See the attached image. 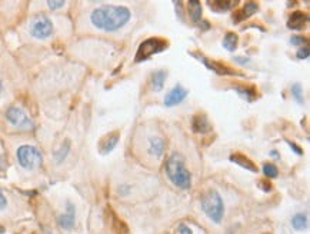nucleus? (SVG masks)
I'll return each instance as SVG.
<instances>
[{"instance_id":"obj_1","label":"nucleus","mask_w":310,"mask_h":234,"mask_svg":"<svg viewBox=\"0 0 310 234\" xmlns=\"http://www.w3.org/2000/svg\"><path fill=\"white\" fill-rule=\"evenodd\" d=\"M130 10L122 6H103L95 9L90 15V20L95 27L104 32H116L120 30L129 20Z\"/></svg>"},{"instance_id":"obj_2","label":"nucleus","mask_w":310,"mask_h":234,"mask_svg":"<svg viewBox=\"0 0 310 234\" xmlns=\"http://www.w3.org/2000/svg\"><path fill=\"white\" fill-rule=\"evenodd\" d=\"M166 174L179 188L187 190L192 186V176L184 166V159L179 153L172 154L166 162Z\"/></svg>"},{"instance_id":"obj_3","label":"nucleus","mask_w":310,"mask_h":234,"mask_svg":"<svg viewBox=\"0 0 310 234\" xmlns=\"http://www.w3.org/2000/svg\"><path fill=\"white\" fill-rule=\"evenodd\" d=\"M202 210L206 213V216L214 223H220L225 216V204L220 197V194L214 190L207 191L202 197Z\"/></svg>"},{"instance_id":"obj_4","label":"nucleus","mask_w":310,"mask_h":234,"mask_svg":"<svg viewBox=\"0 0 310 234\" xmlns=\"http://www.w3.org/2000/svg\"><path fill=\"white\" fill-rule=\"evenodd\" d=\"M17 162L26 170H34L43 163V156L34 146H20L17 149Z\"/></svg>"},{"instance_id":"obj_5","label":"nucleus","mask_w":310,"mask_h":234,"mask_svg":"<svg viewBox=\"0 0 310 234\" xmlns=\"http://www.w3.org/2000/svg\"><path fill=\"white\" fill-rule=\"evenodd\" d=\"M167 47V42L163 40V39H159V37H152V39H147L145 40L139 49H137V53H136V62H143V60H147L150 59L152 56L163 51L164 49Z\"/></svg>"},{"instance_id":"obj_6","label":"nucleus","mask_w":310,"mask_h":234,"mask_svg":"<svg viewBox=\"0 0 310 234\" xmlns=\"http://www.w3.org/2000/svg\"><path fill=\"white\" fill-rule=\"evenodd\" d=\"M30 34L36 39H48L53 34V23L50 22V19L45 15L37 16L30 24Z\"/></svg>"},{"instance_id":"obj_7","label":"nucleus","mask_w":310,"mask_h":234,"mask_svg":"<svg viewBox=\"0 0 310 234\" xmlns=\"http://www.w3.org/2000/svg\"><path fill=\"white\" fill-rule=\"evenodd\" d=\"M6 117H7V120H9L13 126H16L19 129L32 130L33 127H34V124H33V121L30 120V117L27 116L20 107H16V106H12V107L7 109Z\"/></svg>"},{"instance_id":"obj_8","label":"nucleus","mask_w":310,"mask_h":234,"mask_svg":"<svg viewBox=\"0 0 310 234\" xmlns=\"http://www.w3.org/2000/svg\"><path fill=\"white\" fill-rule=\"evenodd\" d=\"M57 223L65 230H72L75 227V224H76V209L70 201L66 203V211L62 216H59Z\"/></svg>"},{"instance_id":"obj_9","label":"nucleus","mask_w":310,"mask_h":234,"mask_svg":"<svg viewBox=\"0 0 310 234\" xmlns=\"http://www.w3.org/2000/svg\"><path fill=\"white\" fill-rule=\"evenodd\" d=\"M187 90L184 89V87H181V86H176V87H173L169 93H167V96L164 97V104L167 106V107H173V106H178L180 104L181 101L184 100L186 97H187Z\"/></svg>"},{"instance_id":"obj_10","label":"nucleus","mask_w":310,"mask_h":234,"mask_svg":"<svg viewBox=\"0 0 310 234\" xmlns=\"http://www.w3.org/2000/svg\"><path fill=\"white\" fill-rule=\"evenodd\" d=\"M119 140H120L119 132H113V133L104 136L100 140V143H99V151H100V154H109L117 146Z\"/></svg>"},{"instance_id":"obj_11","label":"nucleus","mask_w":310,"mask_h":234,"mask_svg":"<svg viewBox=\"0 0 310 234\" xmlns=\"http://www.w3.org/2000/svg\"><path fill=\"white\" fill-rule=\"evenodd\" d=\"M259 10V6L256 3H246L245 6L240 9V10H236L234 15H233V23H240L246 19H249L250 16H253L256 12Z\"/></svg>"},{"instance_id":"obj_12","label":"nucleus","mask_w":310,"mask_h":234,"mask_svg":"<svg viewBox=\"0 0 310 234\" xmlns=\"http://www.w3.org/2000/svg\"><path fill=\"white\" fill-rule=\"evenodd\" d=\"M164 147H166V141L162 137H152L149 141V153L156 159L163 156Z\"/></svg>"},{"instance_id":"obj_13","label":"nucleus","mask_w":310,"mask_h":234,"mask_svg":"<svg viewBox=\"0 0 310 234\" xmlns=\"http://www.w3.org/2000/svg\"><path fill=\"white\" fill-rule=\"evenodd\" d=\"M306 20H308V16L305 13L294 12V13H292V16L289 17L287 27L292 29V30H302L306 24Z\"/></svg>"},{"instance_id":"obj_14","label":"nucleus","mask_w":310,"mask_h":234,"mask_svg":"<svg viewBox=\"0 0 310 234\" xmlns=\"http://www.w3.org/2000/svg\"><path fill=\"white\" fill-rule=\"evenodd\" d=\"M230 160H232L233 163L239 164L240 167H243V168H246V170H249V171H252V173H256V171H258L256 164H255V163H253L249 157L243 156V154H239V153L232 154V156H230Z\"/></svg>"},{"instance_id":"obj_15","label":"nucleus","mask_w":310,"mask_h":234,"mask_svg":"<svg viewBox=\"0 0 310 234\" xmlns=\"http://www.w3.org/2000/svg\"><path fill=\"white\" fill-rule=\"evenodd\" d=\"M207 6L216 13H225L228 10H232L236 6V1H228V0H212L207 1Z\"/></svg>"},{"instance_id":"obj_16","label":"nucleus","mask_w":310,"mask_h":234,"mask_svg":"<svg viewBox=\"0 0 310 234\" xmlns=\"http://www.w3.org/2000/svg\"><path fill=\"white\" fill-rule=\"evenodd\" d=\"M193 130L196 133H207L212 130V124L205 115H197L193 118Z\"/></svg>"},{"instance_id":"obj_17","label":"nucleus","mask_w":310,"mask_h":234,"mask_svg":"<svg viewBox=\"0 0 310 234\" xmlns=\"http://www.w3.org/2000/svg\"><path fill=\"white\" fill-rule=\"evenodd\" d=\"M202 59V62L205 63V66L207 67V69H210L213 71H216V73H219V74H236L233 70H230L226 65H222V63H216V62H209L207 59H205V57H200Z\"/></svg>"},{"instance_id":"obj_18","label":"nucleus","mask_w":310,"mask_h":234,"mask_svg":"<svg viewBox=\"0 0 310 234\" xmlns=\"http://www.w3.org/2000/svg\"><path fill=\"white\" fill-rule=\"evenodd\" d=\"M164 80H166V71L163 70H159V71H155L153 76H152V83H153V89L156 92H160L163 90Z\"/></svg>"},{"instance_id":"obj_19","label":"nucleus","mask_w":310,"mask_h":234,"mask_svg":"<svg viewBox=\"0 0 310 234\" xmlns=\"http://www.w3.org/2000/svg\"><path fill=\"white\" fill-rule=\"evenodd\" d=\"M69 151H70V141H69V140H65L63 144L59 147V150L54 151V162H56V163H62L66 157H67Z\"/></svg>"},{"instance_id":"obj_20","label":"nucleus","mask_w":310,"mask_h":234,"mask_svg":"<svg viewBox=\"0 0 310 234\" xmlns=\"http://www.w3.org/2000/svg\"><path fill=\"white\" fill-rule=\"evenodd\" d=\"M237 42H239L237 34L229 32V33H226V36H225V39H223V47L229 51H234V49L237 47Z\"/></svg>"},{"instance_id":"obj_21","label":"nucleus","mask_w":310,"mask_h":234,"mask_svg":"<svg viewBox=\"0 0 310 234\" xmlns=\"http://www.w3.org/2000/svg\"><path fill=\"white\" fill-rule=\"evenodd\" d=\"M189 15H190L193 22L200 20V17H202V6H200L199 1H195V0L189 1Z\"/></svg>"},{"instance_id":"obj_22","label":"nucleus","mask_w":310,"mask_h":234,"mask_svg":"<svg viewBox=\"0 0 310 234\" xmlns=\"http://www.w3.org/2000/svg\"><path fill=\"white\" fill-rule=\"evenodd\" d=\"M292 226L294 227V230H305L306 226H308V217H306V214L299 213V214L293 216V218H292Z\"/></svg>"},{"instance_id":"obj_23","label":"nucleus","mask_w":310,"mask_h":234,"mask_svg":"<svg viewBox=\"0 0 310 234\" xmlns=\"http://www.w3.org/2000/svg\"><path fill=\"white\" fill-rule=\"evenodd\" d=\"M234 89H236V92H237L239 94H242V96L246 97L249 101H252L255 97H256L255 90H250V89H247V87H245V86H236Z\"/></svg>"},{"instance_id":"obj_24","label":"nucleus","mask_w":310,"mask_h":234,"mask_svg":"<svg viewBox=\"0 0 310 234\" xmlns=\"http://www.w3.org/2000/svg\"><path fill=\"white\" fill-rule=\"evenodd\" d=\"M263 173H264V176L269 177V179H276L279 176L278 167H276L275 164H272V163H267V164L263 166Z\"/></svg>"},{"instance_id":"obj_25","label":"nucleus","mask_w":310,"mask_h":234,"mask_svg":"<svg viewBox=\"0 0 310 234\" xmlns=\"http://www.w3.org/2000/svg\"><path fill=\"white\" fill-rule=\"evenodd\" d=\"M292 94H293V97L297 100V103H303V89H302V86L300 84H293L292 86Z\"/></svg>"},{"instance_id":"obj_26","label":"nucleus","mask_w":310,"mask_h":234,"mask_svg":"<svg viewBox=\"0 0 310 234\" xmlns=\"http://www.w3.org/2000/svg\"><path fill=\"white\" fill-rule=\"evenodd\" d=\"M48 6L50 7V10H57L65 6V1H48Z\"/></svg>"},{"instance_id":"obj_27","label":"nucleus","mask_w":310,"mask_h":234,"mask_svg":"<svg viewBox=\"0 0 310 234\" xmlns=\"http://www.w3.org/2000/svg\"><path fill=\"white\" fill-rule=\"evenodd\" d=\"M309 47L305 46V47H302L300 50L297 51V57H299V59H308V57H309Z\"/></svg>"},{"instance_id":"obj_28","label":"nucleus","mask_w":310,"mask_h":234,"mask_svg":"<svg viewBox=\"0 0 310 234\" xmlns=\"http://www.w3.org/2000/svg\"><path fill=\"white\" fill-rule=\"evenodd\" d=\"M290 42H292V45L300 46V45L306 43V39H305V37H302V36H293V37L290 39Z\"/></svg>"},{"instance_id":"obj_29","label":"nucleus","mask_w":310,"mask_h":234,"mask_svg":"<svg viewBox=\"0 0 310 234\" xmlns=\"http://www.w3.org/2000/svg\"><path fill=\"white\" fill-rule=\"evenodd\" d=\"M179 234H193V232H192V229H190V227H187L186 224H180Z\"/></svg>"},{"instance_id":"obj_30","label":"nucleus","mask_w":310,"mask_h":234,"mask_svg":"<svg viewBox=\"0 0 310 234\" xmlns=\"http://www.w3.org/2000/svg\"><path fill=\"white\" fill-rule=\"evenodd\" d=\"M287 144L290 146V149H292L296 154H299V156H302V154H303V150H302L297 144H294V143H292V141H287Z\"/></svg>"},{"instance_id":"obj_31","label":"nucleus","mask_w":310,"mask_h":234,"mask_svg":"<svg viewBox=\"0 0 310 234\" xmlns=\"http://www.w3.org/2000/svg\"><path fill=\"white\" fill-rule=\"evenodd\" d=\"M7 206V200H6V197H4V194L0 191V210H3L4 207Z\"/></svg>"},{"instance_id":"obj_32","label":"nucleus","mask_w":310,"mask_h":234,"mask_svg":"<svg viewBox=\"0 0 310 234\" xmlns=\"http://www.w3.org/2000/svg\"><path fill=\"white\" fill-rule=\"evenodd\" d=\"M259 186H260V187H261V188H263V190H264V191H269V190L272 188V186H270V183H269V182H264V180H260V184H259Z\"/></svg>"},{"instance_id":"obj_33","label":"nucleus","mask_w":310,"mask_h":234,"mask_svg":"<svg viewBox=\"0 0 310 234\" xmlns=\"http://www.w3.org/2000/svg\"><path fill=\"white\" fill-rule=\"evenodd\" d=\"M236 62H237V63H247V62H249V59H240V57H236Z\"/></svg>"},{"instance_id":"obj_34","label":"nucleus","mask_w":310,"mask_h":234,"mask_svg":"<svg viewBox=\"0 0 310 234\" xmlns=\"http://www.w3.org/2000/svg\"><path fill=\"white\" fill-rule=\"evenodd\" d=\"M4 232H6V230H4V227H3V226H0V234H4Z\"/></svg>"},{"instance_id":"obj_35","label":"nucleus","mask_w":310,"mask_h":234,"mask_svg":"<svg viewBox=\"0 0 310 234\" xmlns=\"http://www.w3.org/2000/svg\"><path fill=\"white\" fill-rule=\"evenodd\" d=\"M1 89H3V84H1V82H0V94H1Z\"/></svg>"}]
</instances>
